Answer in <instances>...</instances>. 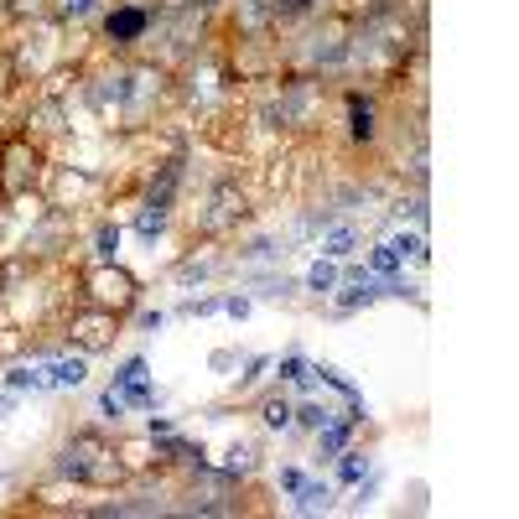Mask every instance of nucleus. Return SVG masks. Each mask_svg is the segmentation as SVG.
<instances>
[{
    "label": "nucleus",
    "instance_id": "1",
    "mask_svg": "<svg viewBox=\"0 0 519 519\" xmlns=\"http://www.w3.org/2000/svg\"><path fill=\"white\" fill-rule=\"evenodd\" d=\"M83 359H73V363H58V369L47 374V384H58V390H68V384H83Z\"/></svg>",
    "mask_w": 519,
    "mask_h": 519
},
{
    "label": "nucleus",
    "instance_id": "2",
    "mask_svg": "<svg viewBox=\"0 0 519 519\" xmlns=\"http://www.w3.org/2000/svg\"><path fill=\"white\" fill-rule=\"evenodd\" d=\"M140 26H146L140 10H120V16H109V37H135Z\"/></svg>",
    "mask_w": 519,
    "mask_h": 519
},
{
    "label": "nucleus",
    "instance_id": "3",
    "mask_svg": "<svg viewBox=\"0 0 519 519\" xmlns=\"http://www.w3.org/2000/svg\"><path fill=\"white\" fill-rule=\"evenodd\" d=\"M333 281H338L333 265H312V270H306V286H312V291H333Z\"/></svg>",
    "mask_w": 519,
    "mask_h": 519
},
{
    "label": "nucleus",
    "instance_id": "4",
    "mask_svg": "<svg viewBox=\"0 0 519 519\" xmlns=\"http://www.w3.org/2000/svg\"><path fill=\"white\" fill-rule=\"evenodd\" d=\"M10 384H16V390H26V384H31V390H42V384H47V374H37V369H16V374H10Z\"/></svg>",
    "mask_w": 519,
    "mask_h": 519
},
{
    "label": "nucleus",
    "instance_id": "5",
    "mask_svg": "<svg viewBox=\"0 0 519 519\" xmlns=\"http://www.w3.org/2000/svg\"><path fill=\"white\" fill-rule=\"evenodd\" d=\"M296 415H302V426H312V431H322V426H327V411H322V405H302Z\"/></svg>",
    "mask_w": 519,
    "mask_h": 519
},
{
    "label": "nucleus",
    "instance_id": "6",
    "mask_svg": "<svg viewBox=\"0 0 519 519\" xmlns=\"http://www.w3.org/2000/svg\"><path fill=\"white\" fill-rule=\"evenodd\" d=\"M322 249H327V255H348V249H353V234H348V229H338V234L327 239Z\"/></svg>",
    "mask_w": 519,
    "mask_h": 519
},
{
    "label": "nucleus",
    "instance_id": "7",
    "mask_svg": "<svg viewBox=\"0 0 519 519\" xmlns=\"http://www.w3.org/2000/svg\"><path fill=\"white\" fill-rule=\"evenodd\" d=\"M265 421H270V426H286V421H291V405L270 400V405H265Z\"/></svg>",
    "mask_w": 519,
    "mask_h": 519
},
{
    "label": "nucleus",
    "instance_id": "8",
    "mask_svg": "<svg viewBox=\"0 0 519 519\" xmlns=\"http://www.w3.org/2000/svg\"><path fill=\"white\" fill-rule=\"evenodd\" d=\"M395 265H400V255H395L390 245H384V249H374V270H395Z\"/></svg>",
    "mask_w": 519,
    "mask_h": 519
},
{
    "label": "nucleus",
    "instance_id": "9",
    "mask_svg": "<svg viewBox=\"0 0 519 519\" xmlns=\"http://www.w3.org/2000/svg\"><path fill=\"white\" fill-rule=\"evenodd\" d=\"M353 135H369V109L353 104Z\"/></svg>",
    "mask_w": 519,
    "mask_h": 519
},
{
    "label": "nucleus",
    "instance_id": "10",
    "mask_svg": "<svg viewBox=\"0 0 519 519\" xmlns=\"http://www.w3.org/2000/svg\"><path fill=\"white\" fill-rule=\"evenodd\" d=\"M359 472H363V457H343V478L353 483V478H359Z\"/></svg>",
    "mask_w": 519,
    "mask_h": 519
}]
</instances>
